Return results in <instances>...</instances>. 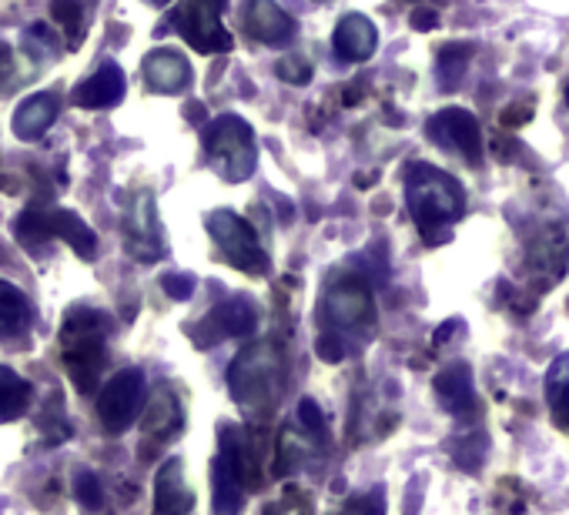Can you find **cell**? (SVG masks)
<instances>
[{
    "instance_id": "12",
    "label": "cell",
    "mask_w": 569,
    "mask_h": 515,
    "mask_svg": "<svg viewBox=\"0 0 569 515\" xmlns=\"http://www.w3.org/2000/svg\"><path fill=\"white\" fill-rule=\"evenodd\" d=\"M254 329H258V305L244 295H234L218 309H211L208 319L191 329V339L198 342V349H208L224 339H248Z\"/></svg>"
},
{
    "instance_id": "27",
    "label": "cell",
    "mask_w": 569,
    "mask_h": 515,
    "mask_svg": "<svg viewBox=\"0 0 569 515\" xmlns=\"http://www.w3.org/2000/svg\"><path fill=\"white\" fill-rule=\"evenodd\" d=\"M472 58V48L469 44H446L442 54H439V88L446 91H456L462 74H466V64Z\"/></svg>"
},
{
    "instance_id": "13",
    "label": "cell",
    "mask_w": 569,
    "mask_h": 515,
    "mask_svg": "<svg viewBox=\"0 0 569 515\" xmlns=\"http://www.w3.org/2000/svg\"><path fill=\"white\" fill-rule=\"evenodd\" d=\"M429 138L459 154L462 161L469 164H479L482 161V134H479V121L466 111V108H446L439 114H432L429 121Z\"/></svg>"
},
{
    "instance_id": "14",
    "label": "cell",
    "mask_w": 569,
    "mask_h": 515,
    "mask_svg": "<svg viewBox=\"0 0 569 515\" xmlns=\"http://www.w3.org/2000/svg\"><path fill=\"white\" fill-rule=\"evenodd\" d=\"M241 28L248 38L261 44H289L296 38V21L284 14L274 0H244L241 4Z\"/></svg>"
},
{
    "instance_id": "28",
    "label": "cell",
    "mask_w": 569,
    "mask_h": 515,
    "mask_svg": "<svg viewBox=\"0 0 569 515\" xmlns=\"http://www.w3.org/2000/svg\"><path fill=\"white\" fill-rule=\"evenodd\" d=\"M261 515H316V502H312V495L306 488L289 485L278 498H271L261 508Z\"/></svg>"
},
{
    "instance_id": "4",
    "label": "cell",
    "mask_w": 569,
    "mask_h": 515,
    "mask_svg": "<svg viewBox=\"0 0 569 515\" xmlns=\"http://www.w3.org/2000/svg\"><path fill=\"white\" fill-rule=\"evenodd\" d=\"M372 319H376V302H372L369 282L362 275H352V272L332 275L322 299H319L322 332H332L342 342H349V335L369 329Z\"/></svg>"
},
{
    "instance_id": "5",
    "label": "cell",
    "mask_w": 569,
    "mask_h": 515,
    "mask_svg": "<svg viewBox=\"0 0 569 515\" xmlns=\"http://www.w3.org/2000/svg\"><path fill=\"white\" fill-rule=\"evenodd\" d=\"M14 234H18V241L24 248H38L48 238H61V241H68L84 258V262H91V258L98 254L94 231L84 224V218H78L68 208H41V204H34V208H28V211L18 214Z\"/></svg>"
},
{
    "instance_id": "31",
    "label": "cell",
    "mask_w": 569,
    "mask_h": 515,
    "mask_svg": "<svg viewBox=\"0 0 569 515\" xmlns=\"http://www.w3.org/2000/svg\"><path fill=\"white\" fill-rule=\"evenodd\" d=\"M74 495H78V502H81L88 512H98V508L104 505V485H101V478H98L94 472H88V468L78 472V478H74Z\"/></svg>"
},
{
    "instance_id": "2",
    "label": "cell",
    "mask_w": 569,
    "mask_h": 515,
    "mask_svg": "<svg viewBox=\"0 0 569 515\" xmlns=\"http://www.w3.org/2000/svg\"><path fill=\"white\" fill-rule=\"evenodd\" d=\"M228 388H231V398L241 412L254 415V418H264L281 388H284V355L274 342H251L244 345L231 368H228Z\"/></svg>"
},
{
    "instance_id": "8",
    "label": "cell",
    "mask_w": 569,
    "mask_h": 515,
    "mask_svg": "<svg viewBox=\"0 0 569 515\" xmlns=\"http://www.w3.org/2000/svg\"><path fill=\"white\" fill-rule=\"evenodd\" d=\"M224 0H181L171 14V28L198 51V54H228L231 34L221 24Z\"/></svg>"
},
{
    "instance_id": "32",
    "label": "cell",
    "mask_w": 569,
    "mask_h": 515,
    "mask_svg": "<svg viewBox=\"0 0 569 515\" xmlns=\"http://www.w3.org/2000/svg\"><path fill=\"white\" fill-rule=\"evenodd\" d=\"M274 71H278V78H281L284 84H296V88H306V84L312 81V64H309L306 58H299V54L281 58Z\"/></svg>"
},
{
    "instance_id": "30",
    "label": "cell",
    "mask_w": 569,
    "mask_h": 515,
    "mask_svg": "<svg viewBox=\"0 0 569 515\" xmlns=\"http://www.w3.org/2000/svg\"><path fill=\"white\" fill-rule=\"evenodd\" d=\"M24 51H28L34 61H54V58H58V38L51 34V28L34 24V28L24 34Z\"/></svg>"
},
{
    "instance_id": "24",
    "label": "cell",
    "mask_w": 569,
    "mask_h": 515,
    "mask_svg": "<svg viewBox=\"0 0 569 515\" xmlns=\"http://www.w3.org/2000/svg\"><path fill=\"white\" fill-rule=\"evenodd\" d=\"M211 488H214V505H211L214 515H238L241 512L244 485L221 455H214V465H211Z\"/></svg>"
},
{
    "instance_id": "26",
    "label": "cell",
    "mask_w": 569,
    "mask_h": 515,
    "mask_svg": "<svg viewBox=\"0 0 569 515\" xmlns=\"http://www.w3.org/2000/svg\"><path fill=\"white\" fill-rule=\"evenodd\" d=\"M31 405V385L8 365H0V422H14Z\"/></svg>"
},
{
    "instance_id": "37",
    "label": "cell",
    "mask_w": 569,
    "mask_h": 515,
    "mask_svg": "<svg viewBox=\"0 0 569 515\" xmlns=\"http://www.w3.org/2000/svg\"><path fill=\"white\" fill-rule=\"evenodd\" d=\"M529 114H532V104H512L509 111H502V124L506 128H519V124L529 121Z\"/></svg>"
},
{
    "instance_id": "6",
    "label": "cell",
    "mask_w": 569,
    "mask_h": 515,
    "mask_svg": "<svg viewBox=\"0 0 569 515\" xmlns=\"http://www.w3.org/2000/svg\"><path fill=\"white\" fill-rule=\"evenodd\" d=\"M204 154L208 164L231 184L244 181L254 171L258 151H254V131L234 118V114H221L218 121L208 124L204 131Z\"/></svg>"
},
{
    "instance_id": "15",
    "label": "cell",
    "mask_w": 569,
    "mask_h": 515,
    "mask_svg": "<svg viewBox=\"0 0 569 515\" xmlns=\"http://www.w3.org/2000/svg\"><path fill=\"white\" fill-rule=\"evenodd\" d=\"M191 508H194V492L188 488L184 462L168 458L158 468V478H154V508H151V515H188Z\"/></svg>"
},
{
    "instance_id": "25",
    "label": "cell",
    "mask_w": 569,
    "mask_h": 515,
    "mask_svg": "<svg viewBox=\"0 0 569 515\" xmlns=\"http://www.w3.org/2000/svg\"><path fill=\"white\" fill-rule=\"evenodd\" d=\"M546 402L552 422L569 432V352H562L546 372Z\"/></svg>"
},
{
    "instance_id": "16",
    "label": "cell",
    "mask_w": 569,
    "mask_h": 515,
    "mask_svg": "<svg viewBox=\"0 0 569 515\" xmlns=\"http://www.w3.org/2000/svg\"><path fill=\"white\" fill-rule=\"evenodd\" d=\"M124 91H128L124 71H121L114 61H108V64H101L88 81H81V84L74 88L71 101H74L78 108L101 111V108H114V104H121Z\"/></svg>"
},
{
    "instance_id": "33",
    "label": "cell",
    "mask_w": 569,
    "mask_h": 515,
    "mask_svg": "<svg viewBox=\"0 0 569 515\" xmlns=\"http://www.w3.org/2000/svg\"><path fill=\"white\" fill-rule=\"evenodd\" d=\"M316 352H319L326 362H342V359L349 355V342H342V339H339V335H332V332H322V335H319Z\"/></svg>"
},
{
    "instance_id": "19",
    "label": "cell",
    "mask_w": 569,
    "mask_h": 515,
    "mask_svg": "<svg viewBox=\"0 0 569 515\" xmlns=\"http://www.w3.org/2000/svg\"><path fill=\"white\" fill-rule=\"evenodd\" d=\"M184 428V408H181V398L174 395V388L161 385L151 392L148 398V408H144V418H141V432L148 438H158V442H168L174 438L178 432Z\"/></svg>"
},
{
    "instance_id": "1",
    "label": "cell",
    "mask_w": 569,
    "mask_h": 515,
    "mask_svg": "<svg viewBox=\"0 0 569 515\" xmlns=\"http://www.w3.org/2000/svg\"><path fill=\"white\" fill-rule=\"evenodd\" d=\"M406 204L422 238L429 244H439L449 238V228L462 218L466 191L452 174L419 161L406 168Z\"/></svg>"
},
{
    "instance_id": "35",
    "label": "cell",
    "mask_w": 569,
    "mask_h": 515,
    "mask_svg": "<svg viewBox=\"0 0 569 515\" xmlns=\"http://www.w3.org/2000/svg\"><path fill=\"white\" fill-rule=\"evenodd\" d=\"M352 508H356L359 515H386V492H382V485H379V488H372L369 495L356 498V502H352Z\"/></svg>"
},
{
    "instance_id": "21",
    "label": "cell",
    "mask_w": 569,
    "mask_h": 515,
    "mask_svg": "<svg viewBox=\"0 0 569 515\" xmlns=\"http://www.w3.org/2000/svg\"><path fill=\"white\" fill-rule=\"evenodd\" d=\"M141 71H144L148 88L158 91V94H178V91H184V88L191 84V68H188L184 54L168 51V48L151 51V54L144 58Z\"/></svg>"
},
{
    "instance_id": "3",
    "label": "cell",
    "mask_w": 569,
    "mask_h": 515,
    "mask_svg": "<svg viewBox=\"0 0 569 515\" xmlns=\"http://www.w3.org/2000/svg\"><path fill=\"white\" fill-rule=\"evenodd\" d=\"M108 315L94 309H71L61 329V362L81 395L101 388L104 365H108Z\"/></svg>"
},
{
    "instance_id": "9",
    "label": "cell",
    "mask_w": 569,
    "mask_h": 515,
    "mask_svg": "<svg viewBox=\"0 0 569 515\" xmlns=\"http://www.w3.org/2000/svg\"><path fill=\"white\" fill-rule=\"evenodd\" d=\"M98 418L101 428L111 435H121L134 425L141 405H144V375L138 368H121L108 385L98 388Z\"/></svg>"
},
{
    "instance_id": "38",
    "label": "cell",
    "mask_w": 569,
    "mask_h": 515,
    "mask_svg": "<svg viewBox=\"0 0 569 515\" xmlns=\"http://www.w3.org/2000/svg\"><path fill=\"white\" fill-rule=\"evenodd\" d=\"M412 28H416V31H436V28H439V18H436V11H429V8H419V11L412 14Z\"/></svg>"
},
{
    "instance_id": "36",
    "label": "cell",
    "mask_w": 569,
    "mask_h": 515,
    "mask_svg": "<svg viewBox=\"0 0 569 515\" xmlns=\"http://www.w3.org/2000/svg\"><path fill=\"white\" fill-rule=\"evenodd\" d=\"M299 422H302L309 432H322V412H319V405H316L312 398H306V402L299 405Z\"/></svg>"
},
{
    "instance_id": "29",
    "label": "cell",
    "mask_w": 569,
    "mask_h": 515,
    "mask_svg": "<svg viewBox=\"0 0 569 515\" xmlns=\"http://www.w3.org/2000/svg\"><path fill=\"white\" fill-rule=\"evenodd\" d=\"M51 14H54V21L64 28V34H68V48H78V41H81V28H84V21H81V4L78 0H51Z\"/></svg>"
},
{
    "instance_id": "23",
    "label": "cell",
    "mask_w": 569,
    "mask_h": 515,
    "mask_svg": "<svg viewBox=\"0 0 569 515\" xmlns=\"http://www.w3.org/2000/svg\"><path fill=\"white\" fill-rule=\"evenodd\" d=\"M34 312L28 295L11 285V282H0V339H18L31 329Z\"/></svg>"
},
{
    "instance_id": "34",
    "label": "cell",
    "mask_w": 569,
    "mask_h": 515,
    "mask_svg": "<svg viewBox=\"0 0 569 515\" xmlns=\"http://www.w3.org/2000/svg\"><path fill=\"white\" fill-rule=\"evenodd\" d=\"M161 289H164V295H171L174 302H184V299H191V292H194V279H191V275H164V279H161Z\"/></svg>"
},
{
    "instance_id": "17",
    "label": "cell",
    "mask_w": 569,
    "mask_h": 515,
    "mask_svg": "<svg viewBox=\"0 0 569 515\" xmlns=\"http://www.w3.org/2000/svg\"><path fill=\"white\" fill-rule=\"evenodd\" d=\"M319 438H322V432H309L302 422H299V425H284V428L278 432L274 448H271V452H274V462H271V472H268V475L281 478V475H289V472L302 468V465L312 458Z\"/></svg>"
},
{
    "instance_id": "40",
    "label": "cell",
    "mask_w": 569,
    "mask_h": 515,
    "mask_svg": "<svg viewBox=\"0 0 569 515\" xmlns=\"http://www.w3.org/2000/svg\"><path fill=\"white\" fill-rule=\"evenodd\" d=\"M566 101H569V88H566Z\"/></svg>"
},
{
    "instance_id": "7",
    "label": "cell",
    "mask_w": 569,
    "mask_h": 515,
    "mask_svg": "<svg viewBox=\"0 0 569 515\" xmlns=\"http://www.w3.org/2000/svg\"><path fill=\"white\" fill-rule=\"evenodd\" d=\"M208 231L211 241L218 244L221 258L244 272V275H268V254L258 241V231L234 211H211L208 214Z\"/></svg>"
},
{
    "instance_id": "20",
    "label": "cell",
    "mask_w": 569,
    "mask_h": 515,
    "mask_svg": "<svg viewBox=\"0 0 569 515\" xmlns=\"http://www.w3.org/2000/svg\"><path fill=\"white\" fill-rule=\"evenodd\" d=\"M436 398L449 415L466 418L476 408V385H472V368L466 362H452L436 375Z\"/></svg>"
},
{
    "instance_id": "10",
    "label": "cell",
    "mask_w": 569,
    "mask_h": 515,
    "mask_svg": "<svg viewBox=\"0 0 569 515\" xmlns=\"http://www.w3.org/2000/svg\"><path fill=\"white\" fill-rule=\"evenodd\" d=\"M124 248L134 262L154 265L164 258V234L158 221V204L151 191H138L124 214Z\"/></svg>"
},
{
    "instance_id": "39",
    "label": "cell",
    "mask_w": 569,
    "mask_h": 515,
    "mask_svg": "<svg viewBox=\"0 0 569 515\" xmlns=\"http://www.w3.org/2000/svg\"><path fill=\"white\" fill-rule=\"evenodd\" d=\"M144 4H151V8H164L168 0H144Z\"/></svg>"
},
{
    "instance_id": "11",
    "label": "cell",
    "mask_w": 569,
    "mask_h": 515,
    "mask_svg": "<svg viewBox=\"0 0 569 515\" xmlns=\"http://www.w3.org/2000/svg\"><path fill=\"white\" fill-rule=\"evenodd\" d=\"M526 269L536 289H549L552 282L562 279V272L569 269V221L546 224L529 238Z\"/></svg>"
},
{
    "instance_id": "18",
    "label": "cell",
    "mask_w": 569,
    "mask_h": 515,
    "mask_svg": "<svg viewBox=\"0 0 569 515\" xmlns=\"http://www.w3.org/2000/svg\"><path fill=\"white\" fill-rule=\"evenodd\" d=\"M332 48L346 64H362L376 54L379 48V31L369 18L362 14H346L332 34Z\"/></svg>"
},
{
    "instance_id": "22",
    "label": "cell",
    "mask_w": 569,
    "mask_h": 515,
    "mask_svg": "<svg viewBox=\"0 0 569 515\" xmlns=\"http://www.w3.org/2000/svg\"><path fill=\"white\" fill-rule=\"evenodd\" d=\"M58 98L54 94H34V98H28L18 111H14V134L21 138V141H38V138H44L48 134V128L54 124V118H58Z\"/></svg>"
}]
</instances>
